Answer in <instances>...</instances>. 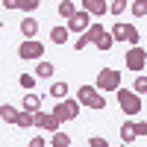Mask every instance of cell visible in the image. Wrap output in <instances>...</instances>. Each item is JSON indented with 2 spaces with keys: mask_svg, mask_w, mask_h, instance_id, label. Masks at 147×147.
Returning <instances> with one entry per match:
<instances>
[{
  "mask_svg": "<svg viewBox=\"0 0 147 147\" xmlns=\"http://www.w3.org/2000/svg\"><path fill=\"white\" fill-rule=\"evenodd\" d=\"M97 88L100 91H118L121 88V71H115V68H103L100 74H97Z\"/></svg>",
  "mask_w": 147,
  "mask_h": 147,
  "instance_id": "8992f818",
  "label": "cell"
},
{
  "mask_svg": "<svg viewBox=\"0 0 147 147\" xmlns=\"http://www.w3.org/2000/svg\"><path fill=\"white\" fill-rule=\"evenodd\" d=\"M85 44H91V41H88V35H85V32H82V35H80V38H77V41H74V47H77V50H82V47H85Z\"/></svg>",
  "mask_w": 147,
  "mask_h": 147,
  "instance_id": "f1b7e54d",
  "label": "cell"
},
{
  "mask_svg": "<svg viewBox=\"0 0 147 147\" xmlns=\"http://www.w3.org/2000/svg\"><path fill=\"white\" fill-rule=\"evenodd\" d=\"M15 127H21V129H30V127H35V112L24 109V112L18 115V124H15Z\"/></svg>",
  "mask_w": 147,
  "mask_h": 147,
  "instance_id": "e0dca14e",
  "label": "cell"
},
{
  "mask_svg": "<svg viewBox=\"0 0 147 147\" xmlns=\"http://www.w3.org/2000/svg\"><path fill=\"white\" fill-rule=\"evenodd\" d=\"M44 144H47V141H44L41 136H32V138H30V147H44Z\"/></svg>",
  "mask_w": 147,
  "mask_h": 147,
  "instance_id": "f546056e",
  "label": "cell"
},
{
  "mask_svg": "<svg viewBox=\"0 0 147 147\" xmlns=\"http://www.w3.org/2000/svg\"><path fill=\"white\" fill-rule=\"evenodd\" d=\"M24 109H30V112H38V109H41V97L35 94V91H27V94H24Z\"/></svg>",
  "mask_w": 147,
  "mask_h": 147,
  "instance_id": "2e32d148",
  "label": "cell"
},
{
  "mask_svg": "<svg viewBox=\"0 0 147 147\" xmlns=\"http://www.w3.org/2000/svg\"><path fill=\"white\" fill-rule=\"evenodd\" d=\"M50 144L53 147H71V136H65V132H50Z\"/></svg>",
  "mask_w": 147,
  "mask_h": 147,
  "instance_id": "44dd1931",
  "label": "cell"
},
{
  "mask_svg": "<svg viewBox=\"0 0 147 147\" xmlns=\"http://www.w3.org/2000/svg\"><path fill=\"white\" fill-rule=\"evenodd\" d=\"M38 6H41V0H21V12H27V15H32Z\"/></svg>",
  "mask_w": 147,
  "mask_h": 147,
  "instance_id": "d4e9b609",
  "label": "cell"
},
{
  "mask_svg": "<svg viewBox=\"0 0 147 147\" xmlns=\"http://www.w3.org/2000/svg\"><path fill=\"white\" fill-rule=\"evenodd\" d=\"M132 88H136L138 94H147V77H136V82H132Z\"/></svg>",
  "mask_w": 147,
  "mask_h": 147,
  "instance_id": "4316f807",
  "label": "cell"
},
{
  "mask_svg": "<svg viewBox=\"0 0 147 147\" xmlns=\"http://www.w3.org/2000/svg\"><path fill=\"white\" fill-rule=\"evenodd\" d=\"M88 147H109V141L100 138V136H91V138H88Z\"/></svg>",
  "mask_w": 147,
  "mask_h": 147,
  "instance_id": "83f0119b",
  "label": "cell"
},
{
  "mask_svg": "<svg viewBox=\"0 0 147 147\" xmlns=\"http://www.w3.org/2000/svg\"><path fill=\"white\" fill-rule=\"evenodd\" d=\"M77 15V6H74V0H62V3H59V18H74Z\"/></svg>",
  "mask_w": 147,
  "mask_h": 147,
  "instance_id": "ffe728a7",
  "label": "cell"
},
{
  "mask_svg": "<svg viewBox=\"0 0 147 147\" xmlns=\"http://www.w3.org/2000/svg\"><path fill=\"white\" fill-rule=\"evenodd\" d=\"M85 35H88V41H91V44H97V41L106 35V30H103V24H91V27L85 30Z\"/></svg>",
  "mask_w": 147,
  "mask_h": 147,
  "instance_id": "ac0fdd59",
  "label": "cell"
},
{
  "mask_svg": "<svg viewBox=\"0 0 147 147\" xmlns=\"http://www.w3.org/2000/svg\"><path fill=\"white\" fill-rule=\"evenodd\" d=\"M124 62H127V68H129V71L141 74V71H144V65H147V50H144L141 44H129V47H127V56H124Z\"/></svg>",
  "mask_w": 147,
  "mask_h": 147,
  "instance_id": "277c9868",
  "label": "cell"
},
{
  "mask_svg": "<svg viewBox=\"0 0 147 147\" xmlns=\"http://www.w3.org/2000/svg\"><path fill=\"white\" fill-rule=\"evenodd\" d=\"M68 35H71V27H53V30H50V41L59 47V44L68 41Z\"/></svg>",
  "mask_w": 147,
  "mask_h": 147,
  "instance_id": "4fadbf2b",
  "label": "cell"
},
{
  "mask_svg": "<svg viewBox=\"0 0 147 147\" xmlns=\"http://www.w3.org/2000/svg\"><path fill=\"white\" fill-rule=\"evenodd\" d=\"M21 35L24 38H35V35H38V21L35 18H24L21 21Z\"/></svg>",
  "mask_w": 147,
  "mask_h": 147,
  "instance_id": "7c38bea8",
  "label": "cell"
},
{
  "mask_svg": "<svg viewBox=\"0 0 147 147\" xmlns=\"http://www.w3.org/2000/svg\"><path fill=\"white\" fill-rule=\"evenodd\" d=\"M82 9H88L94 18H103L109 6H106V0H82Z\"/></svg>",
  "mask_w": 147,
  "mask_h": 147,
  "instance_id": "8fae6325",
  "label": "cell"
},
{
  "mask_svg": "<svg viewBox=\"0 0 147 147\" xmlns=\"http://www.w3.org/2000/svg\"><path fill=\"white\" fill-rule=\"evenodd\" d=\"M138 136H147V121H141V124H138Z\"/></svg>",
  "mask_w": 147,
  "mask_h": 147,
  "instance_id": "1f68e13d",
  "label": "cell"
},
{
  "mask_svg": "<svg viewBox=\"0 0 147 147\" xmlns=\"http://www.w3.org/2000/svg\"><path fill=\"white\" fill-rule=\"evenodd\" d=\"M129 12H132V18H144L147 15V0H132Z\"/></svg>",
  "mask_w": 147,
  "mask_h": 147,
  "instance_id": "603a6c76",
  "label": "cell"
},
{
  "mask_svg": "<svg viewBox=\"0 0 147 147\" xmlns=\"http://www.w3.org/2000/svg\"><path fill=\"white\" fill-rule=\"evenodd\" d=\"M6 9H21V0H3Z\"/></svg>",
  "mask_w": 147,
  "mask_h": 147,
  "instance_id": "4dcf8cb0",
  "label": "cell"
},
{
  "mask_svg": "<svg viewBox=\"0 0 147 147\" xmlns=\"http://www.w3.org/2000/svg\"><path fill=\"white\" fill-rule=\"evenodd\" d=\"M59 124H62V121H59L53 112H41V109L35 112V127H41L44 132H56V129H59Z\"/></svg>",
  "mask_w": 147,
  "mask_h": 147,
  "instance_id": "9c48e42d",
  "label": "cell"
},
{
  "mask_svg": "<svg viewBox=\"0 0 147 147\" xmlns=\"http://www.w3.org/2000/svg\"><path fill=\"white\" fill-rule=\"evenodd\" d=\"M50 97H53V100H65V97H68V82H62V80L53 82L50 85Z\"/></svg>",
  "mask_w": 147,
  "mask_h": 147,
  "instance_id": "d6986e66",
  "label": "cell"
},
{
  "mask_svg": "<svg viewBox=\"0 0 147 147\" xmlns=\"http://www.w3.org/2000/svg\"><path fill=\"white\" fill-rule=\"evenodd\" d=\"M18 59H24V62H38V59H44V44L35 41V38L21 41V47H18Z\"/></svg>",
  "mask_w": 147,
  "mask_h": 147,
  "instance_id": "5b68a950",
  "label": "cell"
},
{
  "mask_svg": "<svg viewBox=\"0 0 147 147\" xmlns=\"http://www.w3.org/2000/svg\"><path fill=\"white\" fill-rule=\"evenodd\" d=\"M112 35H115V41H127V44H138L141 41L138 30L132 27V24H124V21H118L112 27Z\"/></svg>",
  "mask_w": 147,
  "mask_h": 147,
  "instance_id": "52a82bcc",
  "label": "cell"
},
{
  "mask_svg": "<svg viewBox=\"0 0 147 147\" xmlns=\"http://www.w3.org/2000/svg\"><path fill=\"white\" fill-rule=\"evenodd\" d=\"M94 47H97V50H103V53H106V50H112V47H115V35H112V30H109V32H106Z\"/></svg>",
  "mask_w": 147,
  "mask_h": 147,
  "instance_id": "7402d4cb",
  "label": "cell"
},
{
  "mask_svg": "<svg viewBox=\"0 0 147 147\" xmlns=\"http://www.w3.org/2000/svg\"><path fill=\"white\" fill-rule=\"evenodd\" d=\"M129 3L132 0H112V3H109V12H112V15H124Z\"/></svg>",
  "mask_w": 147,
  "mask_h": 147,
  "instance_id": "cb8c5ba5",
  "label": "cell"
},
{
  "mask_svg": "<svg viewBox=\"0 0 147 147\" xmlns=\"http://www.w3.org/2000/svg\"><path fill=\"white\" fill-rule=\"evenodd\" d=\"M136 138H138V124L124 121V124H121V141H124V144H132Z\"/></svg>",
  "mask_w": 147,
  "mask_h": 147,
  "instance_id": "30bf717a",
  "label": "cell"
},
{
  "mask_svg": "<svg viewBox=\"0 0 147 147\" xmlns=\"http://www.w3.org/2000/svg\"><path fill=\"white\" fill-rule=\"evenodd\" d=\"M18 109L15 106H9V103H3V106H0V118H3V124H18Z\"/></svg>",
  "mask_w": 147,
  "mask_h": 147,
  "instance_id": "5bb4252c",
  "label": "cell"
},
{
  "mask_svg": "<svg viewBox=\"0 0 147 147\" xmlns=\"http://www.w3.org/2000/svg\"><path fill=\"white\" fill-rule=\"evenodd\" d=\"M18 82H21V88H35V77L32 74H21Z\"/></svg>",
  "mask_w": 147,
  "mask_h": 147,
  "instance_id": "484cf974",
  "label": "cell"
},
{
  "mask_svg": "<svg viewBox=\"0 0 147 147\" xmlns=\"http://www.w3.org/2000/svg\"><path fill=\"white\" fill-rule=\"evenodd\" d=\"M53 62H47V59H38V65H35V77H41V80H50L53 77Z\"/></svg>",
  "mask_w": 147,
  "mask_h": 147,
  "instance_id": "9a60e30c",
  "label": "cell"
},
{
  "mask_svg": "<svg viewBox=\"0 0 147 147\" xmlns=\"http://www.w3.org/2000/svg\"><path fill=\"white\" fill-rule=\"evenodd\" d=\"M115 94H118V106H121V112H127L129 118L141 112V94H138L136 88H118Z\"/></svg>",
  "mask_w": 147,
  "mask_h": 147,
  "instance_id": "7a4b0ae2",
  "label": "cell"
},
{
  "mask_svg": "<svg viewBox=\"0 0 147 147\" xmlns=\"http://www.w3.org/2000/svg\"><path fill=\"white\" fill-rule=\"evenodd\" d=\"M77 100H80L85 109H94V112H103V109H106V97L100 94V88H97V85H80Z\"/></svg>",
  "mask_w": 147,
  "mask_h": 147,
  "instance_id": "6da1fadb",
  "label": "cell"
},
{
  "mask_svg": "<svg viewBox=\"0 0 147 147\" xmlns=\"http://www.w3.org/2000/svg\"><path fill=\"white\" fill-rule=\"evenodd\" d=\"M80 109H82V103L77 100V97H74V100H68V97H65V100H56V106H53V115H56V118L65 124V121H74V118L80 115Z\"/></svg>",
  "mask_w": 147,
  "mask_h": 147,
  "instance_id": "3957f363",
  "label": "cell"
},
{
  "mask_svg": "<svg viewBox=\"0 0 147 147\" xmlns=\"http://www.w3.org/2000/svg\"><path fill=\"white\" fill-rule=\"evenodd\" d=\"M94 15H91V12L88 9H77V15H74V18H68V27H71V32H77V35H82L85 30H88L91 27V21Z\"/></svg>",
  "mask_w": 147,
  "mask_h": 147,
  "instance_id": "ba28073f",
  "label": "cell"
}]
</instances>
